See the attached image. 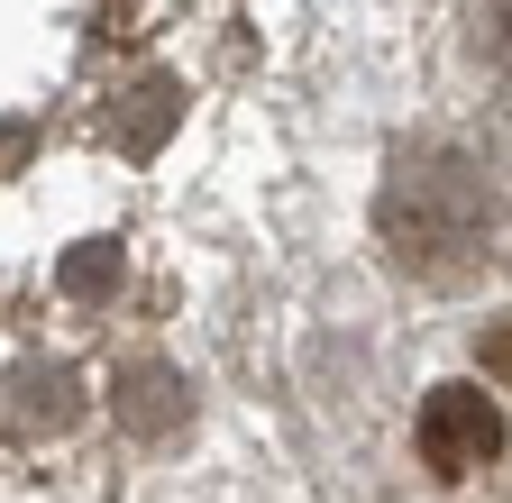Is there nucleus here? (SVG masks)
Masks as SVG:
<instances>
[{
    "mask_svg": "<svg viewBox=\"0 0 512 503\" xmlns=\"http://www.w3.org/2000/svg\"><path fill=\"white\" fill-rule=\"evenodd\" d=\"M19 394H28V403H19L28 430H64V421H74V375H64V366H28Z\"/></svg>",
    "mask_w": 512,
    "mask_h": 503,
    "instance_id": "obj_4",
    "label": "nucleus"
},
{
    "mask_svg": "<svg viewBox=\"0 0 512 503\" xmlns=\"http://www.w3.org/2000/svg\"><path fill=\"white\" fill-rule=\"evenodd\" d=\"M110 275H119V247H74V257H64V293L74 302L110 293Z\"/></svg>",
    "mask_w": 512,
    "mask_h": 503,
    "instance_id": "obj_6",
    "label": "nucleus"
},
{
    "mask_svg": "<svg viewBox=\"0 0 512 503\" xmlns=\"http://www.w3.org/2000/svg\"><path fill=\"white\" fill-rule=\"evenodd\" d=\"M375 229L384 247L430 275V284H458L476 266H494V183L467 165V156H403L394 174H384V193H375Z\"/></svg>",
    "mask_w": 512,
    "mask_h": 503,
    "instance_id": "obj_1",
    "label": "nucleus"
},
{
    "mask_svg": "<svg viewBox=\"0 0 512 503\" xmlns=\"http://www.w3.org/2000/svg\"><path fill=\"white\" fill-rule=\"evenodd\" d=\"M494 458H503V412L476 385H439L421 403V467L430 476H476Z\"/></svg>",
    "mask_w": 512,
    "mask_h": 503,
    "instance_id": "obj_2",
    "label": "nucleus"
},
{
    "mask_svg": "<svg viewBox=\"0 0 512 503\" xmlns=\"http://www.w3.org/2000/svg\"><path fill=\"white\" fill-rule=\"evenodd\" d=\"M467 37H476V55L512 83V0H467Z\"/></svg>",
    "mask_w": 512,
    "mask_h": 503,
    "instance_id": "obj_5",
    "label": "nucleus"
},
{
    "mask_svg": "<svg viewBox=\"0 0 512 503\" xmlns=\"http://www.w3.org/2000/svg\"><path fill=\"white\" fill-rule=\"evenodd\" d=\"M119 421L147 430V439H165V430L183 421V375H174L165 357H128V366H119Z\"/></svg>",
    "mask_w": 512,
    "mask_h": 503,
    "instance_id": "obj_3",
    "label": "nucleus"
},
{
    "mask_svg": "<svg viewBox=\"0 0 512 503\" xmlns=\"http://www.w3.org/2000/svg\"><path fill=\"white\" fill-rule=\"evenodd\" d=\"M485 375H494V385L512 394V311H503V321L485 330Z\"/></svg>",
    "mask_w": 512,
    "mask_h": 503,
    "instance_id": "obj_7",
    "label": "nucleus"
}]
</instances>
